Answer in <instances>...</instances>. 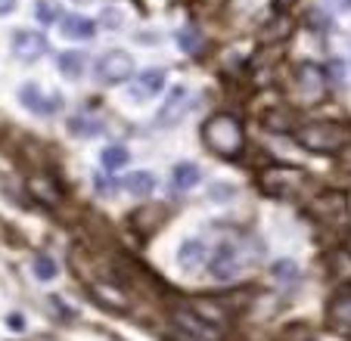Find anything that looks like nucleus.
<instances>
[{"mask_svg":"<svg viewBox=\"0 0 351 341\" xmlns=\"http://www.w3.org/2000/svg\"><path fill=\"white\" fill-rule=\"evenodd\" d=\"M199 134H202L206 149L215 152V155H221V158H227V162H233V158H239L245 152V127L237 115H230V112H218V115L206 118Z\"/></svg>","mask_w":351,"mask_h":341,"instance_id":"nucleus-1","label":"nucleus"},{"mask_svg":"<svg viewBox=\"0 0 351 341\" xmlns=\"http://www.w3.org/2000/svg\"><path fill=\"white\" fill-rule=\"evenodd\" d=\"M292 137H295V143L302 149L314 152V155H339V152H345L351 146V125L330 118L308 121V125L295 127Z\"/></svg>","mask_w":351,"mask_h":341,"instance_id":"nucleus-2","label":"nucleus"},{"mask_svg":"<svg viewBox=\"0 0 351 341\" xmlns=\"http://www.w3.org/2000/svg\"><path fill=\"white\" fill-rule=\"evenodd\" d=\"M134 75V56L125 50H109L97 60V81L99 84H121Z\"/></svg>","mask_w":351,"mask_h":341,"instance_id":"nucleus-3","label":"nucleus"},{"mask_svg":"<svg viewBox=\"0 0 351 341\" xmlns=\"http://www.w3.org/2000/svg\"><path fill=\"white\" fill-rule=\"evenodd\" d=\"M171 320H174V326H178L180 332H186L190 338H196V341H224V329L206 323L202 316H196L193 310H186V307H174Z\"/></svg>","mask_w":351,"mask_h":341,"instance_id":"nucleus-4","label":"nucleus"},{"mask_svg":"<svg viewBox=\"0 0 351 341\" xmlns=\"http://www.w3.org/2000/svg\"><path fill=\"white\" fill-rule=\"evenodd\" d=\"M13 53L22 62H38L47 53V38L40 31H32V28H19L13 34Z\"/></svg>","mask_w":351,"mask_h":341,"instance_id":"nucleus-5","label":"nucleus"},{"mask_svg":"<svg viewBox=\"0 0 351 341\" xmlns=\"http://www.w3.org/2000/svg\"><path fill=\"white\" fill-rule=\"evenodd\" d=\"M93 301L99 304V307L106 310H115V314H125L128 307H131V298H128V292L121 289V286H112V282H93Z\"/></svg>","mask_w":351,"mask_h":341,"instance_id":"nucleus-6","label":"nucleus"},{"mask_svg":"<svg viewBox=\"0 0 351 341\" xmlns=\"http://www.w3.org/2000/svg\"><path fill=\"white\" fill-rule=\"evenodd\" d=\"M239 257H237V249L233 245H221L218 249V255L212 257V276L215 279H221V282H230V279H237L239 276Z\"/></svg>","mask_w":351,"mask_h":341,"instance_id":"nucleus-7","label":"nucleus"},{"mask_svg":"<svg viewBox=\"0 0 351 341\" xmlns=\"http://www.w3.org/2000/svg\"><path fill=\"white\" fill-rule=\"evenodd\" d=\"M295 180H302V174L298 170H283V168H271L261 174V186H265L267 196H286V192L292 190V184Z\"/></svg>","mask_w":351,"mask_h":341,"instance_id":"nucleus-8","label":"nucleus"},{"mask_svg":"<svg viewBox=\"0 0 351 341\" xmlns=\"http://www.w3.org/2000/svg\"><path fill=\"white\" fill-rule=\"evenodd\" d=\"M60 31L66 40H90L93 34H97V25H93V19H87V16L72 13V16H62L60 19Z\"/></svg>","mask_w":351,"mask_h":341,"instance_id":"nucleus-9","label":"nucleus"},{"mask_svg":"<svg viewBox=\"0 0 351 341\" xmlns=\"http://www.w3.org/2000/svg\"><path fill=\"white\" fill-rule=\"evenodd\" d=\"M311 211L314 214H324V220H342L348 214V199L342 192H324L320 199H314Z\"/></svg>","mask_w":351,"mask_h":341,"instance_id":"nucleus-10","label":"nucleus"},{"mask_svg":"<svg viewBox=\"0 0 351 341\" xmlns=\"http://www.w3.org/2000/svg\"><path fill=\"white\" fill-rule=\"evenodd\" d=\"M178 261L184 270H196L208 261V245L202 239H184L178 249Z\"/></svg>","mask_w":351,"mask_h":341,"instance_id":"nucleus-11","label":"nucleus"},{"mask_svg":"<svg viewBox=\"0 0 351 341\" xmlns=\"http://www.w3.org/2000/svg\"><path fill=\"white\" fill-rule=\"evenodd\" d=\"M121 186L131 196H149V192H156V174H149V170H131V174H125Z\"/></svg>","mask_w":351,"mask_h":341,"instance_id":"nucleus-12","label":"nucleus"},{"mask_svg":"<svg viewBox=\"0 0 351 341\" xmlns=\"http://www.w3.org/2000/svg\"><path fill=\"white\" fill-rule=\"evenodd\" d=\"M193 314L196 316H202L206 323H212V326H218V329H224V323H227V310H224V304L221 301H212V298H199V301H193Z\"/></svg>","mask_w":351,"mask_h":341,"instance_id":"nucleus-13","label":"nucleus"},{"mask_svg":"<svg viewBox=\"0 0 351 341\" xmlns=\"http://www.w3.org/2000/svg\"><path fill=\"white\" fill-rule=\"evenodd\" d=\"M28 190H32V196L40 199L44 205H60V199H62L60 186H56L50 177H28Z\"/></svg>","mask_w":351,"mask_h":341,"instance_id":"nucleus-14","label":"nucleus"},{"mask_svg":"<svg viewBox=\"0 0 351 341\" xmlns=\"http://www.w3.org/2000/svg\"><path fill=\"white\" fill-rule=\"evenodd\" d=\"M199 177H202V170L196 168L193 162H180V164H174V170H171V186L174 190H193V186L199 184Z\"/></svg>","mask_w":351,"mask_h":341,"instance_id":"nucleus-15","label":"nucleus"},{"mask_svg":"<svg viewBox=\"0 0 351 341\" xmlns=\"http://www.w3.org/2000/svg\"><path fill=\"white\" fill-rule=\"evenodd\" d=\"M186 105V87L184 84H178L171 90V97H168V103L162 105V112H159V125L165 127V125H171V121H178V115H180V109Z\"/></svg>","mask_w":351,"mask_h":341,"instance_id":"nucleus-16","label":"nucleus"},{"mask_svg":"<svg viewBox=\"0 0 351 341\" xmlns=\"http://www.w3.org/2000/svg\"><path fill=\"white\" fill-rule=\"evenodd\" d=\"M162 87H165V68H143L140 72V78H137V97H143V93H159Z\"/></svg>","mask_w":351,"mask_h":341,"instance_id":"nucleus-17","label":"nucleus"},{"mask_svg":"<svg viewBox=\"0 0 351 341\" xmlns=\"http://www.w3.org/2000/svg\"><path fill=\"white\" fill-rule=\"evenodd\" d=\"M60 72H62V78L78 81L81 75H84V53H78V50H66V53L60 56Z\"/></svg>","mask_w":351,"mask_h":341,"instance_id":"nucleus-18","label":"nucleus"},{"mask_svg":"<svg viewBox=\"0 0 351 341\" xmlns=\"http://www.w3.org/2000/svg\"><path fill=\"white\" fill-rule=\"evenodd\" d=\"M330 316L336 323H342V326H351V286L348 289H342L330 301Z\"/></svg>","mask_w":351,"mask_h":341,"instance_id":"nucleus-19","label":"nucleus"},{"mask_svg":"<svg viewBox=\"0 0 351 341\" xmlns=\"http://www.w3.org/2000/svg\"><path fill=\"white\" fill-rule=\"evenodd\" d=\"M265 127L267 131H277V134L295 131V125H292V109H271L265 115Z\"/></svg>","mask_w":351,"mask_h":341,"instance_id":"nucleus-20","label":"nucleus"},{"mask_svg":"<svg viewBox=\"0 0 351 341\" xmlns=\"http://www.w3.org/2000/svg\"><path fill=\"white\" fill-rule=\"evenodd\" d=\"M99 158H103V168L106 170H121V168H128V162H131V152H128L125 146H106Z\"/></svg>","mask_w":351,"mask_h":341,"instance_id":"nucleus-21","label":"nucleus"},{"mask_svg":"<svg viewBox=\"0 0 351 341\" xmlns=\"http://www.w3.org/2000/svg\"><path fill=\"white\" fill-rule=\"evenodd\" d=\"M34 13H38V22H40V25H53V22L62 19L60 3H56V0H38Z\"/></svg>","mask_w":351,"mask_h":341,"instance_id":"nucleus-22","label":"nucleus"},{"mask_svg":"<svg viewBox=\"0 0 351 341\" xmlns=\"http://www.w3.org/2000/svg\"><path fill=\"white\" fill-rule=\"evenodd\" d=\"M178 44H180V50L193 56V53L202 50V34H199L196 28H180V31H178Z\"/></svg>","mask_w":351,"mask_h":341,"instance_id":"nucleus-23","label":"nucleus"},{"mask_svg":"<svg viewBox=\"0 0 351 341\" xmlns=\"http://www.w3.org/2000/svg\"><path fill=\"white\" fill-rule=\"evenodd\" d=\"M34 276L38 279H44V282H50V279H56V273H60V267H56V261L53 257H47V255H40V257H34Z\"/></svg>","mask_w":351,"mask_h":341,"instance_id":"nucleus-24","label":"nucleus"},{"mask_svg":"<svg viewBox=\"0 0 351 341\" xmlns=\"http://www.w3.org/2000/svg\"><path fill=\"white\" fill-rule=\"evenodd\" d=\"M99 25H103V28H109V31H119V28L125 25V13H121V10L106 7V10H103V13H99Z\"/></svg>","mask_w":351,"mask_h":341,"instance_id":"nucleus-25","label":"nucleus"},{"mask_svg":"<svg viewBox=\"0 0 351 341\" xmlns=\"http://www.w3.org/2000/svg\"><path fill=\"white\" fill-rule=\"evenodd\" d=\"M40 97H44V93L38 90V84H25V87H22V90H19V103H22V105H28V109H32V112H38Z\"/></svg>","mask_w":351,"mask_h":341,"instance_id":"nucleus-26","label":"nucleus"},{"mask_svg":"<svg viewBox=\"0 0 351 341\" xmlns=\"http://www.w3.org/2000/svg\"><path fill=\"white\" fill-rule=\"evenodd\" d=\"M62 109V97L60 93H44L40 97V105H38V115H53V112Z\"/></svg>","mask_w":351,"mask_h":341,"instance_id":"nucleus-27","label":"nucleus"},{"mask_svg":"<svg viewBox=\"0 0 351 341\" xmlns=\"http://www.w3.org/2000/svg\"><path fill=\"white\" fill-rule=\"evenodd\" d=\"M233 196H237L233 184H212V202H230Z\"/></svg>","mask_w":351,"mask_h":341,"instance_id":"nucleus-28","label":"nucleus"},{"mask_svg":"<svg viewBox=\"0 0 351 341\" xmlns=\"http://www.w3.org/2000/svg\"><path fill=\"white\" fill-rule=\"evenodd\" d=\"M292 267H295V264H292V261H277V264H274V273H277V276H283V279H289V276L295 273V270H292Z\"/></svg>","mask_w":351,"mask_h":341,"instance_id":"nucleus-29","label":"nucleus"},{"mask_svg":"<svg viewBox=\"0 0 351 341\" xmlns=\"http://www.w3.org/2000/svg\"><path fill=\"white\" fill-rule=\"evenodd\" d=\"M7 326H10V329H13V332H22V329H25V320H22V316H19V314H10Z\"/></svg>","mask_w":351,"mask_h":341,"instance_id":"nucleus-30","label":"nucleus"},{"mask_svg":"<svg viewBox=\"0 0 351 341\" xmlns=\"http://www.w3.org/2000/svg\"><path fill=\"white\" fill-rule=\"evenodd\" d=\"M292 7H295V0H274V10H277L280 16H283V13H289Z\"/></svg>","mask_w":351,"mask_h":341,"instance_id":"nucleus-31","label":"nucleus"},{"mask_svg":"<svg viewBox=\"0 0 351 341\" xmlns=\"http://www.w3.org/2000/svg\"><path fill=\"white\" fill-rule=\"evenodd\" d=\"M16 3H19V0H0V16H10L16 10Z\"/></svg>","mask_w":351,"mask_h":341,"instance_id":"nucleus-32","label":"nucleus"},{"mask_svg":"<svg viewBox=\"0 0 351 341\" xmlns=\"http://www.w3.org/2000/svg\"><path fill=\"white\" fill-rule=\"evenodd\" d=\"M332 7H336V13H351V0H330Z\"/></svg>","mask_w":351,"mask_h":341,"instance_id":"nucleus-33","label":"nucleus"},{"mask_svg":"<svg viewBox=\"0 0 351 341\" xmlns=\"http://www.w3.org/2000/svg\"><path fill=\"white\" fill-rule=\"evenodd\" d=\"M348 66H351V60H348Z\"/></svg>","mask_w":351,"mask_h":341,"instance_id":"nucleus-34","label":"nucleus"}]
</instances>
